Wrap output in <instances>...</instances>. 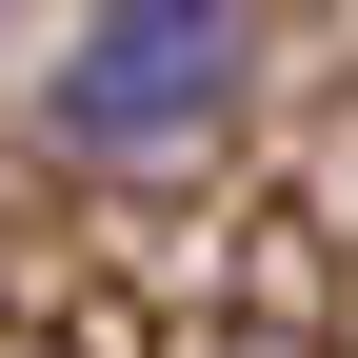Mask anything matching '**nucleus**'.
Wrapping results in <instances>:
<instances>
[{
    "label": "nucleus",
    "mask_w": 358,
    "mask_h": 358,
    "mask_svg": "<svg viewBox=\"0 0 358 358\" xmlns=\"http://www.w3.org/2000/svg\"><path fill=\"white\" fill-rule=\"evenodd\" d=\"M239 80H259V0H80L40 120H60V159L159 179V159H199L219 120H239Z\"/></svg>",
    "instance_id": "f257e3e1"
}]
</instances>
